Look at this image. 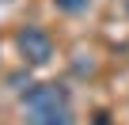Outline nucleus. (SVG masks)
<instances>
[{"instance_id":"3","label":"nucleus","mask_w":129,"mask_h":125,"mask_svg":"<svg viewBox=\"0 0 129 125\" xmlns=\"http://www.w3.org/2000/svg\"><path fill=\"white\" fill-rule=\"evenodd\" d=\"M87 4L91 0H53V8L64 12V15H80V12H87Z\"/></svg>"},{"instance_id":"1","label":"nucleus","mask_w":129,"mask_h":125,"mask_svg":"<svg viewBox=\"0 0 129 125\" xmlns=\"http://www.w3.org/2000/svg\"><path fill=\"white\" fill-rule=\"evenodd\" d=\"M19 102L27 125H76L72 95L64 84H30Z\"/></svg>"},{"instance_id":"2","label":"nucleus","mask_w":129,"mask_h":125,"mask_svg":"<svg viewBox=\"0 0 129 125\" xmlns=\"http://www.w3.org/2000/svg\"><path fill=\"white\" fill-rule=\"evenodd\" d=\"M15 49L23 57V65H34V68L53 61V38H49L46 27H23L15 34Z\"/></svg>"}]
</instances>
